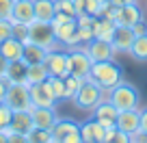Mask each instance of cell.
<instances>
[{"label": "cell", "mask_w": 147, "mask_h": 143, "mask_svg": "<svg viewBox=\"0 0 147 143\" xmlns=\"http://www.w3.org/2000/svg\"><path fill=\"white\" fill-rule=\"evenodd\" d=\"M108 100L115 104L117 111H132V108H138V104H141V93H138L136 85L121 80L108 91Z\"/></svg>", "instance_id": "cell-1"}, {"label": "cell", "mask_w": 147, "mask_h": 143, "mask_svg": "<svg viewBox=\"0 0 147 143\" xmlns=\"http://www.w3.org/2000/svg\"><path fill=\"white\" fill-rule=\"evenodd\" d=\"M104 98H108V91H104L91 76H87L82 80V85H80L78 93L74 96V104L78 106L80 111H93Z\"/></svg>", "instance_id": "cell-2"}, {"label": "cell", "mask_w": 147, "mask_h": 143, "mask_svg": "<svg viewBox=\"0 0 147 143\" xmlns=\"http://www.w3.org/2000/svg\"><path fill=\"white\" fill-rule=\"evenodd\" d=\"M91 76L97 85H100L104 91H110L117 83L123 80V72L115 61H95L91 65Z\"/></svg>", "instance_id": "cell-3"}, {"label": "cell", "mask_w": 147, "mask_h": 143, "mask_svg": "<svg viewBox=\"0 0 147 143\" xmlns=\"http://www.w3.org/2000/svg\"><path fill=\"white\" fill-rule=\"evenodd\" d=\"M52 28H54L56 41L63 46H76L78 43V22L76 15H67V13H54L52 18Z\"/></svg>", "instance_id": "cell-4"}, {"label": "cell", "mask_w": 147, "mask_h": 143, "mask_svg": "<svg viewBox=\"0 0 147 143\" xmlns=\"http://www.w3.org/2000/svg\"><path fill=\"white\" fill-rule=\"evenodd\" d=\"M52 143H84L80 134V124L69 119V117H59L54 126L50 128Z\"/></svg>", "instance_id": "cell-5"}, {"label": "cell", "mask_w": 147, "mask_h": 143, "mask_svg": "<svg viewBox=\"0 0 147 143\" xmlns=\"http://www.w3.org/2000/svg\"><path fill=\"white\" fill-rule=\"evenodd\" d=\"M28 41L46 48V50H52V48H56V43H59L52 24L50 22H39V20H32V22L28 24Z\"/></svg>", "instance_id": "cell-6"}, {"label": "cell", "mask_w": 147, "mask_h": 143, "mask_svg": "<svg viewBox=\"0 0 147 143\" xmlns=\"http://www.w3.org/2000/svg\"><path fill=\"white\" fill-rule=\"evenodd\" d=\"M5 104L11 111H30V87L26 83H9L5 96Z\"/></svg>", "instance_id": "cell-7"}, {"label": "cell", "mask_w": 147, "mask_h": 143, "mask_svg": "<svg viewBox=\"0 0 147 143\" xmlns=\"http://www.w3.org/2000/svg\"><path fill=\"white\" fill-rule=\"evenodd\" d=\"M91 56L87 54L84 48H69L67 50V74L71 76H80V78H87L91 74Z\"/></svg>", "instance_id": "cell-8"}, {"label": "cell", "mask_w": 147, "mask_h": 143, "mask_svg": "<svg viewBox=\"0 0 147 143\" xmlns=\"http://www.w3.org/2000/svg\"><path fill=\"white\" fill-rule=\"evenodd\" d=\"M43 63H46L50 76H59V78H65V76H67V50H61L59 46L48 50Z\"/></svg>", "instance_id": "cell-9"}, {"label": "cell", "mask_w": 147, "mask_h": 143, "mask_svg": "<svg viewBox=\"0 0 147 143\" xmlns=\"http://www.w3.org/2000/svg\"><path fill=\"white\" fill-rule=\"evenodd\" d=\"M117 115H119V111L115 108V104H113L108 98H104V100H102L100 104L93 108V119L100 121V124L104 126L106 130H108V128H115Z\"/></svg>", "instance_id": "cell-10"}, {"label": "cell", "mask_w": 147, "mask_h": 143, "mask_svg": "<svg viewBox=\"0 0 147 143\" xmlns=\"http://www.w3.org/2000/svg\"><path fill=\"white\" fill-rule=\"evenodd\" d=\"M84 50L91 56L93 63L95 61H115V54H117L110 41H102V39H95V37L84 46Z\"/></svg>", "instance_id": "cell-11"}, {"label": "cell", "mask_w": 147, "mask_h": 143, "mask_svg": "<svg viewBox=\"0 0 147 143\" xmlns=\"http://www.w3.org/2000/svg\"><path fill=\"white\" fill-rule=\"evenodd\" d=\"M134 39H136V35H134L132 28H130V26H121V24H117L115 35H113V41H110V43H113L115 52H119V54H130Z\"/></svg>", "instance_id": "cell-12"}, {"label": "cell", "mask_w": 147, "mask_h": 143, "mask_svg": "<svg viewBox=\"0 0 147 143\" xmlns=\"http://www.w3.org/2000/svg\"><path fill=\"white\" fill-rule=\"evenodd\" d=\"M30 87V104L32 106H54L56 98L52 96L50 85L46 83H37V85H28Z\"/></svg>", "instance_id": "cell-13"}, {"label": "cell", "mask_w": 147, "mask_h": 143, "mask_svg": "<svg viewBox=\"0 0 147 143\" xmlns=\"http://www.w3.org/2000/svg\"><path fill=\"white\" fill-rule=\"evenodd\" d=\"M30 115H32L35 128H43V130H50L52 126H54V121L59 119L54 106H32Z\"/></svg>", "instance_id": "cell-14"}, {"label": "cell", "mask_w": 147, "mask_h": 143, "mask_svg": "<svg viewBox=\"0 0 147 143\" xmlns=\"http://www.w3.org/2000/svg\"><path fill=\"white\" fill-rule=\"evenodd\" d=\"M143 20V11L138 7V2H132V5H123L117 7V15H115V24H121V26H130L132 28L136 22Z\"/></svg>", "instance_id": "cell-15"}, {"label": "cell", "mask_w": 147, "mask_h": 143, "mask_svg": "<svg viewBox=\"0 0 147 143\" xmlns=\"http://www.w3.org/2000/svg\"><path fill=\"white\" fill-rule=\"evenodd\" d=\"M80 134H82V141L84 143H104L106 128L100 124V121H95L91 117V119H87V121L80 124Z\"/></svg>", "instance_id": "cell-16"}, {"label": "cell", "mask_w": 147, "mask_h": 143, "mask_svg": "<svg viewBox=\"0 0 147 143\" xmlns=\"http://www.w3.org/2000/svg\"><path fill=\"white\" fill-rule=\"evenodd\" d=\"M35 20V2L32 0H15L11 11V22L15 24H30Z\"/></svg>", "instance_id": "cell-17"}, {"label": "cell", "mask_w": 147, "mask_h": 143, "mask_svg": "<svg viewBox=\"0 0 147 143\" xmlns=\"http://www.w3.org/2000/svg\"><path fill=\"white\" fill-rule=\"evenodd\" d=\"M117 128L123 130L128 134H134L141 128V108H132V111H119L117 115Z\"/></svg>", "instance_id": "cell-18"}, {"label": "cell", "mask_w": 147, "mask_h": 143, "mask_svg": "<svg viewBox=\"0 0 147 143\" xmlns=\"http://www.w3.org/2000/svg\"><path fill=\"white\" fill-rule=\"evenodd\" d=\"M0 54L5 56L7 61H20L24 56V43L18 41L15 37H7L5 41L0 43Z\"/></svg>", "instance_id": "cell-19"}, {"label": "cell", "mask_w": 147, "mask_h": 143, "mask_svg": "<svg viewBox=\"0 0 147 143\" xmlns=\"http://www.w3.org/2000/svg\"><path fill=\"white\" fill-rule=\"evenodd\" d=\"M9 128L15 130V132L28 134L32 128H35L30 111H13V117H11V126H9Z\"/></svg>", "instance_id": "cell-20"}, {"label": "cell", "mask_w": 147, "mask_h": 143, "mask_svg": "<svg viewBox=\"0 0 147 143\" xmlns=\"http://www.w3.org/2000/svg\"><path fill=\"white\" fill-rule=\"evenodd\" d=\"M26 69H28V63L24 59L11 61L9 67H7L5 80H7V83H26Z\"/></svg>", "instance_id": "cell-21"}, {"label": "cell", "mask_w": 147, "mask_h": 143, "mask_svg": "<svg viewBox=\"0 0 147 143\" xmlns=\"http://www.w3.org/2000/svg\"><path fill=\"white\" fill-rule=\"evenodd\" d=\"M50 78L46 63H32L26 69V85H37V83H46Z\"/></svg>", "instance_id": "cell-22"}, {"label": "cell", "mask_w": 147, "mask_h": 143, "mask_svg": "<svg viewBox=\"0 0 147 143\" xmlns=\"http://www.w3.org/2000/svg\"><path fill=\"white\" fill-rule=\"evenodd\" d=\"M35 2V20L39 22H52L56 9H54V0H32Z\"/></svg>", "instance_id": "cell-23"}, {"label": "cell", "mask_w": 147, "mask_h": 143, "mask_svg": "<svg viewBox=\"0 0 147 143\" xmlns=\"http://www.w3.org/2000/svg\"><path fill=\"white\" fill-rule=\"evenodd\" d=\"M46 54H48L46 48L37 46V43H32V41L24 43V56H22V59L26 61L28 65H32V63H43V61H46Z\"/></svg>", "instance_id": "cell-24"}, {"label": "cell", "mask_w": 147, "mask_h": 143, "mask_svg": "<svg viewBox=\"0 0 147 143\" xmlns=\"http://www.w3.org/2000/svg\"><path fill=\"white\" fill-rule=\"evenodd\" d=\"M115 28H117V24L113 22V20L97 18V22H95V39H102V41H113Z\"/></svg>", "instance_id": "cell-25"}, {"label": "cell", "mask_w": 147, "mask_h": 143, "mask_svg": "<svg viewBox=\"0 0 147 143\" xmlns=\"http://www.w3.org/2000/svg\"><path fill=\"white\" fill-rule=\"evenodd\" d=\"M130 56H132L136 63H147V35H138V37L134 39Z\"/></svg>", "instance_id": "cell-26"}, {"label": "cell", "mask_w": 147, "mask_h": 143, "mask_svg": "<svg viewBox=\"0 0 147 143\" xmlns=\"http://www.w3.org/2000/svg\"><path fill=\"white\" fill-rule=\"evenodd\" d=\"M82 80L84 78H80V76H71V74L65 76V100H74V96L78 93Z\"/></svg>", "instance_id": "cell-27"}, {"label": "cell", "mask_w": 147, "mask_h": 143, "mask_svg": "<svg viewBox=\"0 0 147 143\" xmlns=\"http://www.w3.org/2000/svg\"><path fill=\"white\" fill-rule=\"evenodd\" d=\"M104 143H132V139H130L128 132H123V130H119L115 126V128H108V130H106Z\"/></svg>", "instance_id": "cell-28"}, {"label": "cell", "mask_w": 147, "mask_h": 143, "mask_svg": "<svg viewBox=\"0 0 147 143\" xmlns=\"http://www.w3.org/2000/svg\"><path fill=\"white\" fill-rule=\"evenodd\" d=\"M48 85L52 89V96L59 100H65V78H59V76H50L48 78Z\"/></svg>", "instance_id": "cell-29"}, {"label": "cell", "mask_w": 147, "mask_h": 143, "mask_svg": "<svg viewBox=\"0 0 147 143\" xmlns=\"http://www.w3.org/2000/svg\"><path fill=\"white\" fill-rule=\"evenodd\" d=\"M28 143H52L50 130H43V128H32L30 132H28Z\"/></svg>", "instance_id": "cell-30"}, {"label": "cell", "mask_w": 147, "mask_h": 143, "mask_svg": "<svg viewBox=\"0 0 147 143\" xmlns=\"http://www.w3.org/2000/svg\"><path fill=\"white\" fill-rule=\"evenodd\" d=\"M110 0H84V11L91 15H95V18H100L102 11H104V7L108 5Z\"/></svg>", "instance_id": "cell-31"}, {"label": "cell", "mask_w": 147, "mask_h": 143, "mask_svg": "<svg viewBox=\"0 0 147 143\" xmlns=\"http://www.w3.org/2000/svg\"><path fill=\"white\" fill-rule=\"evenodd\" d=\"M13 24V28H11V37H15L18 41H22V43H28V24H15V22H11Z\"/></svg>", "instance_id": "cell-32"}, {"label": "cell", "mask_w": 147, "mask_h": 143, "mask_svg": "<svg viewBox=\"0 0 147 143\" xmlns=\"http://www.w3.org/2000/svg\"><path fill=\"white\" fill-rule=\"evenodd\" d=\"M11 117H13V111L5 102H0V130H7L11 126Z\"/></svg>", "instance_id": "cell-33"}, {"label": "cell", "mask_w": 147, "mask_h": 143, "mask_svg": "<svg viewBox=\"0 0 147 143\" xmlns=\"http://www.w3.org/2000/svg\"><path fill=\"white\" fill-rule=\"evenodd\" d=\"M13 0H0V20H11Z\"/></svg>", "instance_id": "cell-34"}, {"label": "cell", "mask_w": 147, "mask_h": 143, "mask_svg": "<svg viewBox=\"0 0 147 143\" xmlns=\"http://www.w3.org/2000/svg\"><path fill=\"white\" fill-rule=\"evenodd\" d=\"M7 141L9 143H28V134H22V132H15V130H7Z\"/></svg>", "instance_id": "cell-35"}, {"label": "cell", "mask_w": 147, "mask_h": 143, "mask_svg": "<svg viewBox=\"0 0 147 143\" xmlns=\"http://www.w3.org/2000/svg\"><path fill=\"white\" fill-rule=\"evenodd\" d=\"M11 28H13L11 20H0V43L5 41L7 37H11Z\"/></svg>", "instance_id": "cell-36"}, {"label": "cell", "mask_w": 147, "mask_h": 143, "mask_svg": "<svg viewBox=\"0 0 147 143\" xmlns=\"http://www.w3.org/2000/svg\"><path fill=\"white\" fill-rule=\"evenodd\" d=\"M130 139H132V143H147V132L136 130L134 134H130Z\"/></svg>", "instance_id": "cell-37"}, {"label": "cell", "mask_w": 147, "mask_h": 143, "mask_svg": "<svg viewBox=\"0 0 147 143\" xmlns=\"http://www.w3.org/2000/svg\"><path fill=\"white\" fill-rule=\"evenodd\" d=\"M132 30H134V35H136V37H138V35H147V24L141 20V22H136V24L132 26Z\"/></svg>", "instance_id": "cell-38"}, {"label": "cell", "mask_w": 147, "mask_h": 143, "mask_svg": "<svg viewBox=\"0 0 147 143\" xmlns=\"http://www.w3.org/2000/svg\"><path fill=\"white\" fill-rule=\"evenodd\" d=\"M138 130L147 132V106H145V108H141V128H138Z\"/></svg>", "instance_id": "cell-39"}, {"label": "cell", "mask_w": 147, "mask_h": 143, "mask_svg": "<svg viewBox=\"0 0 147 143\" xmlns=\"http://www.w3.org/2000/svg\"><path fill=\"white\" fill-rule=\"evenodd\" d=\"M7 67H9V61L0 54V78H5V76H7Z\"/></svg>", "instance_id": "cell-40"}, {"label": "cell", "mask_w": 147, "mask_h": 143, "mask_svg": "<svg viewBox=\"0 0 147 143\" xmlns=\"http://www.w3.org/2000/svg\"><path fill=\"white\" fill-rule=\"evenodd\" d=\"M7 89H9V83L5 78H0V102H5V96H7Z\"/></svg>", "instance_id": "cell-41"}, {"label": "cell", "mask_w": 147, "mask_h": 143, "mask_svg": "<svg viewBox=\"0 0 147 143\" xmlns=\"http://www.w3.org/2000/svg\"><path fill=\"white\" fill-rule=\"evenodd\" d=\"M115 7H123V5H132V2H138V0H110Z\"/></svg>", "instance_id": "cell-42"}, {"label": "cell", "mask_w": 147, "mask_h": 143, "mask_svg": "<svg viewBox=\"0 0 147 143\" xmlns=\"http://www.w3.org/2000/svg\"><path fill=\"white\" fill-rule=\"evenodd\" d=\"M9 130V128H7ZM7 130H0V143H9L7 141Z\"/></svg>", "instance_id": "cell-43"}, {"label": "cell", "mask_w": 147, "mask_h": 143, "mask_svg": "<svg viewBox=\"0 0 147 143\" xmlns=\"http://www.w3.org/2000/svg\"><path fill=\"white\" fill-rule=\"evenodd\" d=\"M13 2H15V0H13Z\"/></svg>", "instance_id": "cell-44"}]
</instances>
